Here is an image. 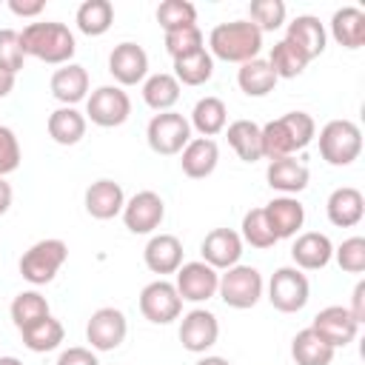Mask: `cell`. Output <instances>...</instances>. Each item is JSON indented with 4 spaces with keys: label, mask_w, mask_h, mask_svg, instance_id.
I'll return each mask as SVG.
<instances>
[{
    "label": "cell",
    "mask_w": 365,
    "mask_h": 365,
    "mask_svg": "<svg viewBox=\"0 0 365 365\" xmlns=\"http://www.w3.org/2000/svg\"><path fill=\"white\" fill-rule=\"evenodd\" d=\"M348 311H351V317L362 325L365 322V282L359 279L356 282V288H354V294H351V305H345Z\"/></svg>",
    "instance_id": "681fc988"
},
{
    "label": "cell",
    "mask_w": 365,
    "mask_h": 365,
    "mask_svg": "<svg viewBox=\"0 0 365 365\" xmlns=\"http://www.w3.org/2000/svg\"><path fill=\"white\" fill-rule=\"evenodd\" d=\"M0 365H23L17 356H0Z\"/></svg>",
    "instance_id": "db71d44e"
},
{
    "label": "cell",
    "mask_w": 365,
    "mask_h": 365,
    "mask_svg": "<svg viewBox=\"0 0 365 365\" xmlns=\"http://www.w3.org/2000/svg\"><path fill=\"white\" fill-rule=\"evenodd\" d=\"M145 140H148V148L154 154H163V157H174L180 154L188 140H191V123L177 114V111H160L148 120V128H145Z\"/></svg>",
    "instance_id": "8992f818"
},
{
    "label": "cell",
    "mask_w": 365,
    "mask_h": 365,
    "mask_svg": "<svg viewBox=\"0 0 365 365\" xmlns=\"http://www.w3.org/2000/svg\"><path fill=\"white\" fill-rule=\"evenodd\" d=\"M66 259H68V245L63 240L57 237L40 240L20 257V277L31 285H46L57 277Z\"/></svg>",
    "instance_id": "277c9868"
},
{
    "label": "cell",
    "mask_w": 365,
    "mask_h": 365,
    "mask_svg": "<svg viewBox=\"0 0 365 365\" xmlns=\"http://www.w3.org/2000/svg\"><path fill=\"white\" fill-rule=\"evenodd\" d=\"M259 137H262V157L265 160H279V157H294V143L282 125V120H271L265 125H259Z\"/></svg>",
    "instance_id": "ab89813d"
},
{
    "label": "cell",
    "mask_w": 365,
    "mask_h": 365,
    "mask_svg": "<svg viewBox=\"0 0 365 365\" xmlns=\"http://www.w3.org/2000/svg\"><path fill=\"white\" fill-rule=\"evenodd\" d=\"M48 299L40 294V291H20L14 299H11V322L17 325V331L40 322L43 317H48Z\"/></svg>",
    "instance_id": "8d00e7d4"
},
{
    "label": "cell",
    "mask_w": 365,
    "mask_h": 365,
    "mask_svg": "<svg viewBox=\"0 0 365 365\" xmlns=\"http://www.w3.org/2000/svg\"><path fill=\"white\" fill-rule=\"evenodd\" d=\"M194 365H231L225 356H202V359H197Z\"/></svg>",
    "instance_id": "f5cc1de1"
},
{
    "label": "cell",
    "mask_w": 365,
    "mask_h": 365,
    "mask_svg": "<svg viewBox=\"0 0 365 365\" xmlns=\"http://www.w3.org/2000/svg\"><path fill=\"white\" fill-rule=\"evenodd\" d=\"M334 348L319 336L314 334L311 328H302L294 339H291V356L297 365H331L334 362Z\"/></svg>",
    "instance_id": "f546056e"
},
{
    "label": "cell",
    "mask_w": 365,
    "mask_h": 365,
    "mask_svg": "<svg viewBox=\"0 0 365 365\" xmlns=\"http://www.w3.org/2000/svg\"><path fill=\"white\" fill-rule=\"evenodd\" d=\"M20 43H23L26 57H37V60L51 63V66L71 63V57L77 51V43H74L71 29L66 23H57V20L29 23L20 31Z\"/></svg>",
    "instance_id": "6da1fadb"
},
{
    "label": "cell",
    "mask_w": 365,
    "mask_h": 365,
    "mask_svg": "<svg viewBox=\"0 0 365 365\" xmlns=\"http://www.w3.org/2000/svg\"><path fill=\"white\" fill-rule=\"evenodd\" d=\"M165 220V202L157 191H137L123 205V222L131 234H154Z\"/></svg>",
    "instance_id": "8fae6325"
},
{
    "label": "cell",
    "mask_w": 365,
    "mask_h": 365,
    "mask_svg": "<svg viewBox=\"0 0 365 365\" xmlns=\"http://www.w3.org/2000/svg\"><path fill=\"white\" fill-rule=\"evenodd\" d=\"M191 128H197L202 137H214L220 131H225L228 123V108L220 97H200L191 108Z\"/></svg>",
    "instance_id": "1f68e13d"
},
{
    "label": "cell",
    "mask_w": 365,
    "mask_h": 365,
    "mask_svg": "<svg viewBox=\"0 0 365 365\" xmlns=\"http://www.w3.org/2000/svg\"><path fill=\"white\" fill-rule=\"evenodd\" d=\"M211 74H214V57L205 48L174 60V80L180 86H202L211 80Z\"/></svg>",
    "instance_id": "d6a6232c"
},
{
    "label": "cell",
    "mask_w": 365,
    "mask_h": 365,
    "mask_svg": "<svg viewBox=\"0 0 365 365\" xmlns=\"http://www.w3.org/2000/svg\"><path fill=\"white\" fill-rule=\"evenodd\" d=\"M11 197H14V191H11V185L6 182V177H0V217L11 208Z\"/></svg>",
    "instance_id": "f907efd6"
},
{
    "label": "cell",
    "mask_w": 365,
    "mask_h": 365,
    "mask_svg": "<svg viewBox=\"0 0 365 365\" xmlns=\"http://www.w3.org/2000/svg\"><path fill=\"white\" fill-rule=\"evenodd\" d=\"M108 71H111V77L117 80L120 88L143 83L148 77V54H145V48L131 43V40L114 46L111 54H108Z\"/></svg>",
    "instance_id": "5bb4252c"
},
{
    "label": "cell",
    "mask_w": 365,
    "mask_h": 365,
    "mask_svg": "<svg viewBox=\"0 0 365 365\" xmlns=\"http://www.w3.org/2000/svg\"><path fill=\"white\" fill-rule=\"evenodd\" d=\"M248 14H251V23L259 31H277L285 23L288 9H285L282 0H251Z\"/></svg>",
    "instance_id": "60d3db41"
},
{
    "label": "cell",
    "mask_w": 365,
    "mask_h": 365,
    "mask_svg": "<svg viewBox=\"0 0 365 365\" xmlns=\"http://www.w3.org/2000/svg\"><path fill=\"white\" fill-rule=\"evenodd\" d=\"M285 40L294 43L308 60H314V57H319V54L325 51L328 34H325V26L319 23V17H314V14H297V17L288 23Z\"/></svg>",
    "instance_id": "603a6c76"
},
{
    "label": "cell",
    "mask_w": 365,
    "mask_h": 365,
    "mask_svg": "<svg viewBox=\"0 0 365 365\" xmlns=\"http://www.w3.org/2000/svg\"><path fill=\"white\" fill-rule=\"evenodd\" d=\"M242 231H240V237H242V242H248L251 248H271V245H277L279 240H277V234L271 231V225H268V217H265V211L262 208H251V211H245V217H242V225H240Z\"/></svg>",
    "instance_id": "f35d334b"
},
{
    "label": "cell",
    "mask_w": 365,
    "mask_h": 365,
    "mask_svg": "<svg viewBox=\"0 0 365 365\" xmlns=\"http://www.w3.org/2000/svg\"><path fill=\"white\" fill-rule=\"evenodd\" d=\"M362 151V131L354 120H328L319 131V154L328 165H351Z\"/></svg>",
    "instance_id": "3957f363"
},
{
    "label": "cell",
    "mask_w": 365,
    "mask_h": 365,
    "mask_svg": "<svg viewBox=\"0 0 365 365\" xmlns=\"http://www.w3.org/2000/svg\"><path fill=\"white\" fill-rule=\"evenodd\" d=\"M57 365H100V359H97V354L91 348L74 345V348H66L57 356Z\"/></svg>",
    "instance_id": "7dc6e473"
},
{
    "label": "cell",
    "mask_w": 365,
    "mask_h": 365,
    "mask_svg": "<svg viewBox=\"0 0 365 365\" xmlns=\"http://www.w3.org/2000/svg\"><path fill=\"white\" fill-rule=\"evenodd\" d=\"M20 334H23V345H26L29 351H34V354L54 351V348L63 342V336H66L63 322H60V319H54L51 314H48V317H43L40 322H34V325L23 328Z\"/></svg>",
    "instance_id": "836d02e7"
},
{
    "label": "cell",
    "mask_w": 365,
    "mask_h": 365,
    "mask_svg": "<svg viewBox=\"0 0 365 365\" xmlns=\"http://www.w3.org/2000/svg\"><path fill=\"white\" fill-rule=\"evenodd\" d=\"M279 120H282V125H285V131H288V137H291L297 151H302L317 137V123H314V117L308 111H288Z\"/></svg>",
    "instance_id": "b9f144b4"
},
{
    "label": "cell",
    "mask_w": 365,
    "mask_h": 365,
    "mask_svg": "<svg viewBox=\"0 0 365 365\" xmlns=\"http://www.w3.org/2000/svg\"><path fill=\"white\" fill-rule=\"evenodd\" d=\"M237 86H240V91L248 94V97H265V94L274 91L277 74H274V68H271L268 60L254 57V60H248V63L240 66V71H237Z\"/></svg>",
    "instance_id": "83f0119b"
},
{
    "label": "cell",
    "mask_w": 365,
    "mask_h": 365,
    "mask_svg": "<svg viewBox=\"0 0 365 365\" xmlns=\"http://www.w3.org/2000/svg\"><path fill=\"white\" fill-rule=\"evenodd\" d=\"M143 259L148 265V271L154 274H177V268L182 265V242L174 234H154L145 248H143Z\"/></svg>",
    "instance_id": "7402d4cb"
},
{
    "label": "cell",
    "mask_w": 365,
    "mask_h": 365,
    "mask_svg": "<svg viewBox=\"0 0 365 365\" xmlns=\"http://www.w3.org/2000/svg\"><path fill=\"white\" fill-rule=\"evenodd\" d=\"M157 23L163 26L165 34L197 26V6L188 0H163L157 6Z\"/></svg>",
    "instance_id": "74e56055"
},
{
    "label": "cell",
    "mask_w": 365,
    "mask_h": 365,
    "mask_svg": "<svg viewBox=\"0 0 365 365\" xmlns=\"http://www.w3.org/2000/svg\"><path fill=\"white\" fill-rule=\"evenodd\" d=\"M205 48L202 46V31L200 26H188V29H180V31H168L165 34V51L171 54V60L177 57H185V54H194Z\"/></svg>",
    "instance_id": "7bdbcfd3"
},
{
    "label": "cell",
    "mask_w": 365,
    "mask_h": 365,
    "mask_svg": "<svg viewBox=\"0 0 365 365\" xmlns=\"http://www.w3.org/2000/svg\"><path fill=\"white\" fill-rule=\"evenodd\" d=\"M9 9L17 17H37L46 9V0H9Z\"/></svg>",
    "instance_id": "c3c4849f"
},
{
    "label": "cell",
    "mask_w": 365,
    "mask_h": 365,
    "mask_svg": "<svg viewBox=\"0 0 365 365\" xmlns=\"http://www.w3.org/2000/svg\"><path fill=\"white\" fill-rule=\"evenodd\" d=\"M268 63H271V68H274L277 80H291V77H299L311 60H308V57H305L294 43H288V40L282 37L279 43H274Z\"/></svg>",
    "instance_id": "d590c367"
},
{
    "label": "cell",
    "mask_w": 365,
    "mask_h": 365,
    "mask_svg": "<svg viewBox=\"0 0 365 365\" xmlns=\"http://www.w3.org/2000/svg\"><path fill=\"white\" fill-rule=\"evenodd\" d=\"M265 217H268V225L271 231L277 234V240H288V237H297V231L302 228L305 222V208L297 197H274L268 205H262Z\"/></svg>",
    "instance_id": "d6986e66"
},
{
    "label": "cell",
    "mask_w": 365,
    "mask_h": 365,
    "mask_svg": "<svg viewBox=\"0 0 365 365\" xmlns=\"http://www.w3.org/2000/svg\"><path fill=\"white\" fill-rule=\"evenodd\" d=\"M262 274L254 268V265H231L225 268V274H220V285H217V294L220 299L228 305V308H237V311H245V308H254L262 297Z\"/></svg>",
    "instance_id": "5b68a950"
},
{
    "label": "cell",
    "mask_w": 365,
    "mask_h": 365,
    "mask_svg": "<svg viewBox=\"0 0 365 365\" xmlns=\"http://www.w3.org/2000/svg\"><path fill=\"white\" fill-rule=\"evenodd\" d=\"M336 265L348 274H362L365 271V237H348L342 240L339 248H334Z\"/></svg>",
    "instance_id": "ee69618b"
},
{
    "label": "cell",
    "mask_w": 365,
    "mask_h": 365,
    "mask_svg": "<svg viewBox=\"0 0 365 365\" xmlns=\"http://www.w3.org/2000/svg\"><path fill=\"white\" fill-rule=\"evenodd\" d=\"M217 285H220V274L217 268H211L208 262L202 259H194V262H182L177 268V279H174V288L180 294V299L185 302H205L217 294Z\"/></svg>",
    "instance_id": "7c38bea8"
},
{
    "label": "cell",
    "mask_w": 365,
    "mask_h": 365,
    "mask_svg": "<svg viewBox=\"0 0 365 365\" xmlns=\"http://www.w3.org/2000/svg\"><path fill=\"white\" fill-rule=\"evenodd\" d=\"M86 114H80L74 106H60L48 114V137L57 143V145H77L83 137H86Z\"/></svg>",
    "instance_id": "484cf974"
},
{
    "label": "cell",
    "mask_w": 365,
    "mask_h": 365,
    "mask_svg": "<svg viewBox=\"0 0 365 365\" xmlns=\"http://www.w3.org/2000/svg\"><path fill=\"white\" fill-rule=\"evenodd\" d=\"M325 214L336 228H351L359 225L362 214H365V197L359 188L354 185H339L331 191L328 202H325Z\"/></svg>",
    "instance_id": "ffe728a7"
},
{
    "label": "cell",
    "mask_w": 365,
    "mask_h": 365,
    "mask_svg": "<svg viewBox=\"0 0 365 365\" xmlns=\"http://www.w3.org/2000/svg\"><path fill=\"white\" fill-rule=\"evenodd\" d=\"M262 48V31L251 20H231L220 23L208 34V54L225 63H248L259 57Z\"/></svg>",
    "instance_id": "7a4b0ae2"
},
{
    "label": "cell",
    "mask_w": 365,
    "mask_h": 365,
    "mask_svg": "<svg viewBox=\"0 0 365 365\" xmlns=\"http://www.w3.org/2000/svg\"><path fill=\"white\" fill-rule=\"evenodd\" d=\"M308 328L314 334H319L334 351L351 345L356 339V334H359V322L351 317V311L345 305H328V308H322Z\"/></svg>",
    "instance_id": "4fadbf2b"
},
{
    "label": "cell",
    "mask_w": 365,
    "mask_h": 365,
    "mask_svg": "<svg viewBox=\"0 0 365 365\" xmlns=\"http://www.w3.org/2000/svg\"><path fill=\"white\" fill-rule=\"evenodd\" d=\"M308 294H311L308 277L294 265L277 268L271 274V279H268V302L282 314L302 311L308 305Z\"/></svg>",
    "instance_id": "52a82bcc"
},
{
    "label": "cell",
    "mask_w": 365,
    "mask_h": 365,
    "mask_svg": "<svg viewBox=\"0 0 365 365\" xmlns=\"http://www.w3.org/2000/svg\"><path fill=\"white\" fill-rule=\"evenodd\" d=\"M20 168V143L9 125H0V177Z\"/></svg>",
    "instance_id": "bcb514c9"
},
{
    "label": "cell",
    "mask_w": 365,
    "mask_h": 365,
    "mask_svg": "<svg viewBox=\"0 0 365 365\" xmlns=\"http://www.w3.org/2000/svg\"><path fill=\"white\" fill-rule=\"evenodd\" d=\"M14 80H17V74H11V71L0 68V100L11 94V88H14Z\"/></svg>",
    "instance_id": "816d5d0a"
},
{
    "label": "cell",
    "mask_w": 365,
    "mask_h": 365,
    "mask_svg": "<svg viewBox=\"0 0 365 365\" xmlns=\"http://www.w3.org/2000/svg\"><path fill=\"white\" fill-rule=\"evenodd\" d=\"M220 163V145L211 137H191L188 145L180 151V165L182 174L191 180H205L214 174Z\"/></svg>",
    "instance_id": "e0dca14e"
},
{
    "label": "cell",
    "mask_w": 365,
    "mask_h": 365,
    "mask_svg": "<svg viewBox=\"0 0 365 365\" xmlns=\"http://www.w3.org/2000/svg\"><path fill=\"white\" fill-rule=\"evenodd\" d=\"M143 100L148 108H154L157 114L160 111H171L180 100V83L174 80V74L168 71H160V74H151L143 80Z\"/></svg>",
    "instance_id": "4dcf8cb0"
},
{
    "label": "cell",
    "mask_w": 365,
    "mask_h": 365,
    "mask_svg": "<svg viewBox=\"0 0 365 365\" xmlns=\"http://www.w3.org/2000/svg\"><path fill=\"white\" fill-rule=\"evenodd\" d=\"M125 205V194L123 185L114 180H97L86 188V211L94 220H114L117 214H123Z\"/></svg>",
    "instance_id": "cb8c5ba5"
},
{
    "label": "cell",
    "mask_w": 365,
    "mask_h": 365,
    "mask_svg": "<svg viewBox=\"0 0 365 365\" xmlns=\"http://www.w3.org/2000/svg\"><path fill=\"white\" fill-rule=\"evenodd\" d=\"M228 145L237 151V157L242 163H257L262 160V137H259V125L254 120H234L225 128Z\"/></svg>",
    "instance_id": "f1b7e54d"
},
{
    "label": "cell",
    "mask_w": 365,
    "mask_h": 365,
    "mask_svg": "<svg viewBox=\"0 0 365 365\" xmlns=\"http://www.w3.org/2000/svg\"><path fill=\"white\" fill-rule=\"evenodd\" d=\"M48 88L54 100H60L63 106H77L88 97V71L80 63H66L51 74Z\"/></svg>",
    "instance_id": "d4e9b609"
},
{
    "label": "cell",
    "mask_w": 365,
    "mask_h": 365,
    "mask_svg": "<svg viewBox=\"0 0 365 365\" xmlns=\"http://www.w3.org/2000/svg\"><path fill=\"white\" fill-rule=\"evenodd\" d=\"M291 257H294V262H297L294 268H299V271H319V268H325V265L331 262L334 245H331V240H328L325 234H319V231H305V234H299V237L294 240Z\"/></svg>",
    "instance_id": "44dd1931"
},
{
    "label": "cell",
    "mask_w": 365,
    "mask_h": 365,
    "mask_svg": "<svg viewBox=\"0 0 365 365\" xmlns=\"http://www.w3.org/2000/svg\"><path fill=\"white\" fill-rule=\"evenodd\" d=\"M217 336H220V322L205 308L188 311L180 322V342L191 354H205L211 345H217Z\"/></svg>",
    "instance_id": "9a60e30c"
},
{
    "label": "cell",
    "mask_w": 365,
    "mask_h": 365,
    "mask_svg": "<svg viewBox=\"0 0 365 365\" xmlns=\"http://www.w3.org/2000/svg\"><path fill=\"white\" fill-rule=\"evenodd\" d=\"M131 114V97L120 86H100L86 97V120L100 128H117Z\"/></svg>",
    "instance_id": "ba28073f"
},
{
    "label": "cell",
    "mask_w": 365,
    "mask_h": 365,
    "mask_svg": "<svg viewBox=\"0 0 365 365\" xmlns=\"http://www.w3.org/2000/svg\"><path fill=\"white\" fill-rule=\"evenodd\" d=\"M74 20H77V29H80L83 34L100 37V34H106V31L111 29V23H114V6H111L108 0H86V3H80Z\"/></svg>",
    "instance_id": "e575fe53"
},
{
    "label": "cell",
    "mask_w": 365,
    "mask_h": 365,
    "mask_svg": "<svg viewBox=\"0 0 365 365\" xmlns=\"http://www.w3.org/2000/svg\"><path fill=\"white\" fill-rule=\"evenodd\" d=\"M331 37L345 48L365 46V11L356 6H342L331 17Z\"/></svg>",
    "instance_id": "4316f807"
},
{
    "label": "cell",
    "mask_w": 365,
    "mask_h": 365,
    "mask_svg": "<svg viewBox=\"0 0 365 365\" xmlns=\"http://www.w3.org/2000/svg\"><path fill=\"white\" fill-rule=\"evenodd\" d=\"M140 314L154 322V325H168L174 319H180L182 314V299L174 288V282L168 279H154L140 291Z\"/></svg>",
    "instance_id": "9c48e42d"
},
{
    "label": "cell",
    "mask_w": 365,
    "mask_h": 365,
    "mask_svg": "<svg viewBox=\"0 0 365 365\" xmlns=\"http://www.w3.org/2000/svg\"><path fill=\"white\" fill-rule=\"evenodd\" d=\"M128 334V319L120 308H97L91 317H88V325H86V339L94 351H114L123 345Z\"/></svg>",
    "instance_id": "30bf717a"
},
{
    "label": "cell",
    "mask_w": 365,
    "mask_h": 365,
    "mask_svg": "<svg viewBox=\"0 0 365 365\" xmlns=\"http://www.w3.org/2000/svg\"><path fill=\"white\" fill-rule=\"evenodd\" d=\"M265 180L274 191L285 194V197H294L299 191L308 188V180H311V171L305 163L294 160V157H279V160H271L268 168H265Z\"/></svg>",
    "instance_id": "ac0fdd59"
},
{
    "label": "cell",
    "mask_w": 365,
    "mask_h": 365,
    "mask_svg": "<svg viewBox=\"0 0 365 365\" xmlns=\"http://www.w3.org/2000/svg\"><path fill=\"white\" fill-rule=\"evenodd\" d=\"M202 262H208L217 271H225L231 265L240 262L242 257V237L234 228H214L205 234L202 245H200Z\"/></svg>",
    "instance_id": "2e32d148"
},
{
    "label": "cell",
    "mask_w": 365,
    "mask_h": 365,
    "mask_svg": "<svg viewBox=\"0 0 365 365\" xmlns=\"http://www.w3.org/2000/svg\"><path fill=\"white\" fill-rule=\"evenodd\" d=\"M26 63V51L20 43V31L14 29H0V68L17 74Z\"/></svg>",
    "instance_id": "f6af8a7d"
}]
</instances>
